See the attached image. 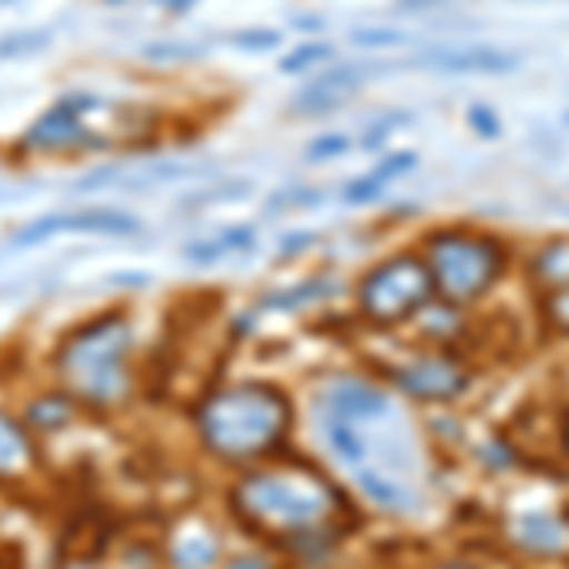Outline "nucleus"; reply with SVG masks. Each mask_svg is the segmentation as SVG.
<instances>
[{
    "mask_svg": "<svg viewBox=\"0 0 569 569\" xmlns=\"http://www.w3.org/2000/svg\"><path fill=\"white\" fill-rule=\"evenodd\" d=\"M232 517L281 547H311L346 509L342 490L311 463H254L228 490Z\"/></svg>",
    "mask_w": 569,
    "mask_h": 569,
    "instance_id": "f257e3e1",
    "label": "nucleus"
},
{
    "mask_svg": "<svg viewBox=\"0 0 569 569\" xmlns=\"http://www.w3.org/2000/svg\"><path fill=\"white\" fill-rule=\"evenodd\" d=\"M292 429V402L266 380H236L206 391L194 410L198 445L224 467L270 460Z\"/></svg>",
    "mask_w": 569,
    "mask_h": 569,
    "instance_id": "f03ea898",
    "label": "nucleus"
},
{
    "mask_svg": "<svg viewBox=\"0 0 569 569\" xmlns=\"http://www.w3.org/2000/svg\"><path fill=\"white\" fill-rule=\"evenodd\" d=\"M137 330L130 311L110 308L69 330L53 350V376L80 407L110 415L137 391Z\"/></svg>",
    "mask_w": 569,
    "mask_h": 569,
    "instance_id": "7ed1b4c3",
    "label": "nucleus"
},
{
    "mask_svg": "<svg viewBox=\"0 0 569 569\" xmlns=\"http://www.w3.org/2000/svg\"><path fill=\"white\" fill-rule=\"evenodd\" d=\"M421 259L429 266L433 292L448 300H475L493 289L505 273V243L475 228H437L421 243Z\"/></svg>",
    "mask_w": 569,
    "mask_h": 569,
    "instance_id": "20e7f679",
    "label": "nucleus"
},
{
    "mask_svg": "<svg viewBox=\"0 0 569 569\" xmlns=\"http://www.w3.org/2000/svg\"><path fill=\"white\" fill-rule=\"evenodd\" d=\"M429 297H433V278H429V266L418 251L388 254L357 284V305H361L365 319L380 327L410 319Z\"/></svg>",
    "mask_w": 569,
    "mask_h": 569,
    "instance_id": "39448f33",
    "label": "nucleus"
},
{
    "mask_svg": "<svg viewBox=\"0 0 569 569\" xmlns=\"http://www.w3.org/2000/svg\"><path fill=\"white\" fill-rule=\"evenodd\" d=\"M39 471V437L31 426L0 407V486H16Z\"/></svg>",
    "mask_w": 569,
    "mask_h": 569,
    "instance_id": "423d86ee",
    "label": "nucleus"
},
{
    "mask_svg": "<svg viewBox=\"0 0 569 569\" xmlns=\"http://www.w3.org/2000/svg\"><path fill=\"white\" fill-rule=\"evenodd\" d=\"M415 66H429L440 72H490V77H501V72H512L520 66L517 53L493 50V46H440V50H429L415 58Z\"/></svg>",
    "mask_w": 569,
    "mask_h": 569,
    "instance_id": "0eeeda50",
    "label": "nucleus"
},
{
    "mask_svg": "<svg viewBox=\"0 0 569 569\" xmlns=\"http://www.w3.org/2000/svg\"><path fill=\"white\" fill-rule=\"evenodd\" d=\"M365 84V69L361 66H342L335 72H323V77H316L311 84L297 96V114H330L335 107H342L346 96H353L357 88Z\"/></svg>",
    "mask_w": 569,
    "mask_h": 569,
    "instance_id": "6e6552de",
    "label": "nucleus"
},
{
    "mask_svg": "<svg viewBox=\"0 0 569 569\" xmlns=\"http://www.w3.org/2000/svg\"><path fill=\"white\" fill-rule=\"evenodd\" d=\"M171 569H217L220 566V536L206 525H190L171 536L168 547Z\"/></svg>",
    "mask_w": 569,
    "mask_h": 569,
    "instance_id": "1a4fd4ad",
    "label": "nucleus"
},
{
    "mask_svg": "<svg viewBox=\"0 0 569 569\" xmlns=\"http://www.w3.org/2000/svg\"><path fill=\"white\" fill-rule=\"evenodd\" d=\"M77 415H80V402L72 399L66 388H58V391L42 395V399L27 402L23 421L31 426L34 437H46V433H58V429H69L72 421H77Z\"/></svg>",
    "mask_w": 569,
    "mask_h": 569,
    "instance_id": "9d476101",
    "label": "nucleus"
},
{
    "mask_svg": "<svg viewBox=\"0 0 569 569\" xmlns=\"http://www.w3.org/2000/svg\"><path fill=\"white\" fill-rule=\"evenodd\" d=\"M531 270L539 273V281H543L547 289H562V284H569V240L547 243L543 251L536 254Z\"/></svg>",
    "mask_w": 569,
    "mask_h": 569,
    "instance_id": "9b49d317",
    "label": "nucleus"
},
{
    "mask_svg": "<svg viewBox=\"0 0 569 569\" xmlns=\"http://www.w3.org/2000/svg\"><path fill=\"white\" fill-rule=\"evenodd\" d=\"M335 58V46L327 42H308L300 46V50H292L289 58L281 61V72H311L316 66H323V61Z\"/></svg>",
    "mask_w": 569,
    "mask_h": 569,
    "instance_id": "f8f14e48",
    "label": "nucleus"
},
{
    "mask_svg": "<svg viewBox=\"0 0 569 569\" xmlns=\"http://www.w3.org/2000/svg\"><path fill=\"white\" fill-rule=\"evenodd\" d=\"M353 42L357 46H399V42H407V34L391 31V27H369V31H353Z\"/></svg>",
    "mask_w": 569,
    "mask_h": 569,
    "instance_id": "ddd939ff",
    "label": "nucleus"
},
{
    "mask_svg": "<svg viewBox=\"0 0 569 569\" xmlns=\"http://www.w3.org/2000/svg\"><path fill=\"white\" fill-rule=\"evenodd\" d=\"M346 149H350V137L330 133V137H323V141L308 144V160H323V156H338V152H346Z\"/></svg>",
    "mask_w": 569,
    "mask_h": 569,
    "instance_id": "4468645a",
    "label": "nucleus"
},
{
    "mask_svg": "<svg viewBox=\"0 0 569 569\" xmlns=\"http://www.w3.org/2000/svg\"><path fill=\"white\" fill-rule=\"evenodd\" d=\"M281 42L278 31H243L236 34V46H247V50H273Z\"/></svg>",
    "mask_w": 569,
    "mask_h": 569,
    "instance_id": "2eb2a0df",
    "label": "nucleus"
},
{
    "mask_svg": "<svg viewBox=\"0 0 569 569\" xmlns=\"http://www.w3.org/2000/svg\"><path fill=\"white\" fill-rule=\"evenodd\" d=\"M471 126H475V130H479L482 137H498V133H501L498 114H493V110H486V107H471Z\"/></svg>",
    "mask_w": 569,
    "mask_h": 569,
    "instance_id": "dca6fc26",
    "label": "nucleus"
},
{
    "mask_svg": "<svg viewBox=\"0 0 569 569\" xmlns=\"http://www.w3.org/2000/svg\"><path fill=\"white\" fill-rule=\"evenodd\" d=\"M440 4H452V0H395L402 16H418V12H433Z\"/></svg>",
    "mask_w": 569,
    "mask_h": 569,
    "instance_id": "f3484780",
    "label": "nucleus"
},
{
    "mask_svg": "<svg viewBox=\"0 0 569 569\" xmlns=\"http://www.w3.org/2000/svg\"><path fill=\"white\" fill-rule=\"evenodd\" d=\"M224 569H266L262 558H236L232 566H224Z\"/></svg>",
    "mask_w": 569,
    "mask_h": 569,
    "instance_id": "a211bd4d",
    "label": "nucleus"
}]
</instances>
